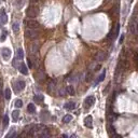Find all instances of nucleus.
<instances>
[{
  "instance_id": "obj_13",
  "label": "nucleus",
  "mask_w": 138,
  "mask_h": 138,
  "mask_svg": "<svg viewBox=\"0 0 138 138\" xmlns=\"http://www.w3.org/2000/svg\"><path fill=\"white\" fill-rule=\"evenodd\" d=\"M23 57H24V52H23V50L22 49H18L17 50V52H16V61H22L23 59Z\"/></svg>"
},
{
  "instance_id": "obj_19",
  "label": "nucleus",
  "mask_w": 138,
  "mask_h": 138,
  "mask_svg": "<svg viewBox=\"0 0 138 138\" xmlns=\"http://www.w3.org/2000/svg\"><path fill=\"white\" fill-rule=\"evenodd\" d=\"M66 92H67V94H69V95H74V86H71V85L67 86L66 87Z\"/></svg>"
},
{
  "instance_id": "obj_23",
  "label": "nucleus",
  "mask_w": 138,
  "mask_h": 138,
  "mask_svg": "<svg viewBox=\"0 0 138 138\" xmlns=\"http://www.w3.org/2000/svg\"><path fill=\"white\" fill-rule=\"evenodd\" d=\"M12 29H13L14 32H18V30H19V24L18 23H13V25H12Z\"/></svg>"
},
{
  "instance_id": "obj_16",
  "label": "nucleus",
  "mask_w": 138,
  "mask_h": 138,
  "mask_svg": "<svg viewBox=\"0 0 138 138\" xmlns=\"http://www.w3.org/2000/svg\"><path fill=\"white\" fill-rule=\"evenodd\" d=\"M105 76H106V70H104V71H102L101 74H100V76L98 77V79H97L96 81H95V85H96V84H98L99 82H101L102 80L105 79Z\"/></svg>"
},
{
  "instance_id": "obj_25",
  "label": "nucleus",
  "mask_w": 138,
  "mask_h": 138,
  "mask_svg": "<svg viewBox=\"0 0 138 138\" xmlns=\"http://www.w3.org/2000/svg\"><path fill=\"white\" fill-rule=\"evenodd\" d=\"M8 124H9V117L6 114L3 117V129H6V127L8 126Z\"/></svg>"
},
{
  "instance_id": "obj_35",
  "label": "nucleus",
  "mask_w": 138,
  "mask_h": 138,
  "mask_svg": "<svg viewBox=\"0 0 138 138\" xmlns=\"http://www.w3.org/2000/svg\"><path fill=\"white\" fill-rule=\"evenodd\" d=\"M37 1H38V0H31V2H32V3H34V2H37Z\"/></svg>"
},
{
  "instance_id": "obj_26",
  "label": "nucleus",
  "mask_w": 138,
  "mask_h": 138,
  "mask_svg": "<svg viewBox=\"0 0 138 138\" xmlns=\"http://www.w3.org/2000/svg\"><path fill=\"white\" fill-rule=\"evenodd\" d=\"M119 28H120V25L117 24V25H115V30L113 31V39L117 38L118 35H119Z\"/></svg>"
},
{
  "instance_id": "obj_21",
  "label": "nucleus",
  "mask_w": 138,
  "mask_h": 138,
  "mask_svg": "<svg viewBox=\"0 0 138 138\" xmlns=\"http://www.w3.org/2000/svg\"><path fill=\"white\" fill-rule=\"evenodd\" d=\"M71 120H72V115H70V114H67L63 118V122L64 123H69Z\"/></svg>"
},
{
  "instance_id": "obj_6",
  "label": "nucleus",
  "mask_w": 138,
  "mask_h": 138,
  "mask_svg": "<svg viewBox=\"0 0 138 138\" xmlns=\"http://www.w3.org/2000/svg\"><path fill=\"white\" fill-rule=\"evenodd\" d=\"M1 55L6 61H8V59H10V57H11V50L8 49V47H3L1 50Z\"/></svg>"
},
{
  "instance_id": "obj_2",
  "label": "nucleus",
  "mask_w": 138,
  "mask_h": 138,
  "mask_svg": "<svg viewBox=\"0 0 138 138\" xmlns=\"http://www.w3.org/2000/svg\"><path fill=\"white\" fill-rule=\"evenodd\" d=\"M26 14H27V16L30 17V18L37 17V15L39 14V9H38V7H36V6H30L28 9H27Z\"/></svg>"
},
{
  "instance_id": "obj_9",
  "label": "nucleus",
  "mask_w": 138,
  "mask_h": 138,
  "mask_svg": "<svg viewBox=\"0 0 138 138\" xmlns=\"http://www.w3.org/2000/svg\"><path fill=\"white\" fill-rule=\"evenodd\" d=\"M95 58H96L97 62H102V61H105V58H106V54H105V52L99 51V52H97Z\"/></svg>"
},
{
  "instance_id": "obj_20",
  "label": "nucleus",
  "mask_w": 138,
  "mask_h": 138,
  "mask_svg": "<svg viewBox=\"0 0 138 138\" xmlns=\"http://www.w3.org/2000/svg\"><path fill=\"white\" fill-rule=\"evenodd\" d=\"M27 110H28L29 113H34V112L36 111V107H35L34 104H29L28 107H27Z\"/></svg>"
},
{
  "instance_id": "obj_12",
  "label": "nucleus",
  "mask_w": 138,
  "mask_h": 138,
  "mask_svg": "<svg viewBox=\"0 0 138 138\" xmlns=\"http://www.w3.org/2000/svg\"><path fill=\"white\" fill-rule=\"evenodd\" d=\"M55 85H56V80H55V79L51 80V81L49 82V87H47V91H49V93L53 92V90L55 89Z\"/></svg>"
},
{
  "instance_id": "obj_36",
  "label": "nucleus",
  "mask_w": 138,
  "mask_h": 138,
  "mask_svg": "<svg viewBox=\"0 0 138 138\" xmlns=\"http://www.w3.org/2000/svg\"><path fill=\"white\" fill-rule=\"evenodd\" d=\"M106 1H107V2H109V1H111V0H106Z\"/></svg>"
},
{
  "instance_id": "obj_28",
  "label": "nucleus",
  "mask_w": 138,
  "mask_h": 138,
  "mask_svg": "<svg viewBox=\"0 0 138 138\" xmlns=\"http://www.w3.org/2000/svg\"><path fill=\"white\" fill-rule=\"evenodd\" d=\"M11 98V90L10 89H7L6 90V99H10Z\"/></svg>"
},
{
  "instance_id": "obj_32",
  "label": "nucleus",
  "mask_w": 138,
  "mask_h": 138,
  "mask_svg": "<svg viewBox=\"0 0 138 138\" xmlns=\"http://www.w3.org/2000/svg\"><path fill=\"white\" fill-rule=\"evenodd\" d=\"M28 66H29V68H31V67H32V65H31V62H30V61H28Z\"/></svg>"
},
{
  "instance_id": "obj_22",
  "label": "nucleus",
  "mask_w": 138,
  "mask_h": 138,
  "mask_svg": "<svg viewBox=\"0 0 138 138\" xmlns=\"http://www.w3.org/2000/svg\"><path fill=\"white\" fill-rule=\"evenodd\" d=\"M16 136V133H15V129H14V127H12V129L10 130V133L8 135H7V138H9V137H15Z\"/></svg>"
},
{
  "instance_id": "obj_3",
  "label": "nucleus",
  "mask_w": 138,
  "mask_h": 138,
  "mask_svg": "<svg viewBox=\"0 0 138 138\" xmlns=\"http://www.w3.org/2000/svg\"><path fill=\"white\" fill-rule=\"evenodd\" d=\"M26 26L28 27V28L40 29V27H41V25H40L39 22L35 21V19H28V21H26Z\"/></svg>"
},
{
  "instance_id": "obj_18",
  "label": "nucleus",
  "mask_w": 138,
  "mask_h": 138,
  "mask_svg": "<svg viewBox=\"0 0 138 138\" xmlns=\"http://www.w3.org/2000/svg\"><path fill=\"white\" fill-rule=\"evenodd\" d=\"M18 118H19V111L18 110H14V111L12 112V119H13L14 121H17Z\"/></svg>"
},
{
  "instance_id": "obj_1",
  "label": "nucleus",
  "mask_w": 138,
  "mask_h": 138,
  "mask_svg": "<svg viewBox=\"0 0 138 138\" xmlns=\"http://www.w3.org/2000/svg\"><path fill=\"white\" fill-rule=\"evenodd\" d=\"M25 36L30 40H35L39 37V30L38 29H34V28H27L25 30Z\"/></svg>"
},
{
  "instance_id": "obj_7",
  "label": "nucleus",
  "mask_w": 138,
  "mask_h": 138,
  "mask_svg": "<svg viewBox=\"0 0 138 138\" xmlns=\"http://www.w3.org/2000/svg\"><path fill=\"white\" fill-rule=\"evenodd\" d=\"M36 80L38 82H40V83H42V82L46 80V74L43 72V70L40 69L38 74H36Z\"/></svg>"
},
{
  "instance_id": "obj_33",
  "label": "nucleus",
  "mask_w": 138,
  "mask_h": 138,
  "mask_svg": "<svg viewBox=\"0 0 138 138\" xmlns=\"http://www.w3.org/2000/svg\"><path fill=\"white\" fill-rule=\"evenodd\" d=\"M1 85L2 84H1V82H0V95H1Z\"/></svg>"
},
{
  "instance_id": "obj_27",
  "label": "nucleus",
  "mask_w": 138,
  "mask_h": 138,
  "mask_svg": "<svg viewBox=\"0 0 138 138\" xmlns=\"http://www.w3.org/2000/svg\"><path fill=\"white\" fill-rule=\"evenodd\" d=\"M14 105H15L16 108H21L22 106H23V101H22L21 99H16L15 100V104H14Z\"/></svg>"
},
{
  "instance_id": "obj_29",
  "label": "nucleus",
  "mask_w": 138,
  "mask_h": 138,
  "mask_svg": "<svg viewBox=\"0 0 138 138\" xmlns=\"http://www.w3.org/2000/svg\"><path fill=\"white\" fill-rule=\"evenodd\" d=\"M92 80V74L90 72V74H87V76H86V81L89 82V81H91Z\"/></svg>"
},
{
  "instance_id": "obj_5",
  "label": "nucleus",
  "mask_w": 138,
  "mask_h": 138,
  "mask_svg": "<svg viewBox=\"0 0 138 138\" xmlns=\"http://www.w3.org/2000/svg\"><path fill=\"white\" fill-rule=\"evenodd\" d=\"M94 104H95V97L94 96H89L84 100V108L89 109V108H91Z\"/></svg>"
},
{
  "instance_id": "obj_14",
  "label": "nucleus",
  "mask_w": 138,
  "mask_h": 138,
  "mask_svg": "<svg viewBox=\"0 0 138 138\" xmlns=\"http://www.w3.org/2000/svg\"><path fill=\"white\" fill-rule=\"evenodd\" d=\"M65 108H66L67 110H74V108H76V104H74V101L67 102V104H65Z\"/></svg>"
},
{
  "instance_id": "obj_34",
  "label": "nucleus",
  "mask_w": 138,
  "mask_h": 138,
  "mask_svg": "<svg viewBox=\"0 0 138 138\" xmlns=\"http://www.w3.org/2000/svg\"><path fill=\"white\" fill-rule=\"evenodd\" d=\"M136 32L138 34V23H137V26H136Z\"/></svg>"
},
{
  "instance_id": "obj_30",
  "label": "nucleus",
  "mask_w": 138,
  "mask_h": 138,
  "mask_svg": "<svg viewBox=\"0 0 138 138\" xmlns=\"http://www.w3.org/2000/svg\"><path fill=\"white\" fill-rule=\"evenodd\" d=\"M6 36H7V32H6V31H4V32H3V36H2V37H1V40H2V41H3V40H4V39H6Z\"/></svg>"
},
{
  "instance_id": "obj_17",
  "label": "nucleus",
  "mask_w": 138,
  "mask_h": 138,
  "mask_svg": "<svg viewBox=\"0 0 138 138\" xmlns=\"http://www.w3.org/2000/svg\"><path fill=\"white\" fill-rule=\"evenodd\" d=\"M108 134H109V136H115V129L112 125L108 126Z\"/></svg>"
},
{
  "instance_id": "obj_11",
  "label": "nucleus",
  "mask_w": 138,
  "mask_h": 138,
  "mask_svg": "<svg viewBox=\"0 0 138 138\" xmlns=\"http://www.w3.org/2000/svg\"><path fill=\"white\" fill-rule=\"evenodd\" d=\"M136 26H137V22L135 21V19H133L129 24V31L132 32V34H135V32H136Z\"/></svg>"
},
{
  "instance_id": "obj_4",
  "label": "nucleus",
  "mask_w": 138,
  "mask_h": 138,
  "mask_svg": "<svg viewBox=\"0 0 138 138\" xmlns=\"http://www.w3.org/2000/svg\"><path fill=\"white\" fill-rule=\"evenodd\" d=\"M25 86H26V83H25L24 81H22V80H19V81H17L14 83V90H15L16 93L22 92L25 89Z\"/></svg>"
},
{
  "instance_id": "obj_15",
  "label": "nucleus",
  "mask_w": 138,
  "mask_h": 138,
  "mask_svg": "<svg viewBox=\"0 0 138 138\" xmlns=\"http://www.w3.org/2000/svg\"><path fill=\"white\" fill-rule=\"evenodd\" d=\"M19 71H21L23 74H25V76H26V74H28V69H27L26 65L23 64V63H22V64H21V67H19Z\"/></svg>"
},
{
  "instance_id": "obj_24",
  "label": "nucleus",
  "mask_w": 138,
  "mask_h": 138,
  "mask_svg": "<svg viewBox=\"0 0 138 138\" xmlns=\"http://www.w3.org/2000/svg\"><path fill=\"white\" fill-rule=\"evenodd\" d=\"M34 100L36 102H41L42 100H43V96H42V95H36V96L34 97Z\"/></svg>"
},
{
  "instance_id": "obj_31",
  "label": "nucleus",
  "mask_w": 138,
  "mask_h": 138,
  "mask_svg": "<svg viewBox=\"0 0 138 138\" xmlns=\"http://www.w3.org/2000/svg\"><path fill=\"white\" fill-rule=\"evenodd\" d=\"M59 94H61L62 96H63V95L65 94V91H64V90H61V91H59Z\"/></svg>"
},
{
  "instance_id": "obj_8",
  "label": "nucleus",
  "mask_w": 138,
  "mask_h": 138,
  "mask_svg": "<svg viewBox=\"0 0 138 138\" xmlns=\"http://www.w3.org/2000/svg\"><path fill=\"white\" fill-rule=\"evenodd\" d=\"M84 125L86 127H89V129H92L93 127V119L91 115H89V117H86L84 119Z\"/></svg>"
},
{
  "instance_id": "obj_10",
  "label": "nucleus",
  "mask_w": 138,
  "mask_h": 138,
  "mask_svg": "<svg viewBox=\"0 0 138 138\" xmlns=\"http://www.w3.org/2000/svg\"><path fill=\"white\" fill-rule=\"evenodd\" d=\"M0 21H1L2 24H6L8 22V17H7V14L4 12V10H1V12H0Z\"/></svg>"
}]
</instances>
